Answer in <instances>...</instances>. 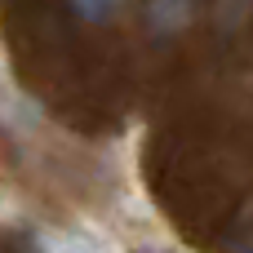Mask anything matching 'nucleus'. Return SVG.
Masks as SVG:
<instances>
[{"instance_id": "f257e3e1", "label": "nucleus", "mask_w": 253, "mask_h": 253, "mask_svg": "<svg viewBox=\"0 0 253 253\" xmlns=\"http://www.w3.org/2000/svg\"><path fill=\"white\" fill-rule=\"evenodd\" d=\"M191 9H196V0H151L147 4V18H151V27H182L187 18H191Z\"/></svg>"}, {"instance_id": "f03ea898", "label": "nucleus", "mask_w": 253, "mask_h": 253, "mask_svg": "<svg viewBox=\"0 0 253 253\" xmlns=\"http://www.w3.org/2000/svg\"><path fill=\"white\" fill-rule=\"evenodd\" d=\"M76 4V13H84V18H111L116 9H120V0H71Z\"/></svg>"}]
</instances>
